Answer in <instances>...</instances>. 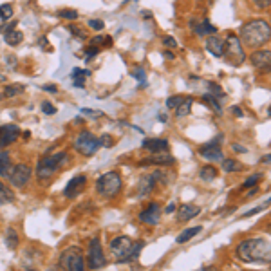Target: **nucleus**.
Returning <instances> with one entry per match:
<instances>
[{
    "label": "nucleus",
    "mask_w": 271,
    "mask_h": 271,
    "mask_svg": "<svg viewBox=\"0 0 271 271\" xmlns=\"http://www.w3.org/2000/svg\"><path fill=\"white\" fill-rule=\"evenodd\" d=\"M237 259L242 262H266L271 259V244L266 239H244L235 248Z\"/></svg>",
    "instance_id": "obj_1"
},
{
    "label": "nucleus",
    "mask_w": 271,
    "mask_h": 271,
    "mask_svg": "<svg viewBox=\"0 0 271 271\" xmlns=\"http://www.w3.org/2000/svg\"><path fill=\"white\" fill-rule=\"evenodd\" d=\"M271 36V27L264 20H251L241 27V38L242 44L248 47H261L264 45Z\"/></svg>",
    "instance_id": "obj_2"
},
{
    "label": "nucleus",
    "mask_w": 271,
    "mask_h": 271,
    "mask_svg": "<svg viewBox=\"0 0 271 271\" xmlns=\"http://www.w3.org/2000/svg\"><path fill=\"white\" fill-rule=\"evenodd\" d=\"M69 163V156L66 152H58V154H53V156L42 157L36 165V177L40 181L49 179L60 170L62 166H66Z\"/></svg>",
    "instance_id": "obj_3"
},
{
    "label": "nucleus",
    "mask_w": 271,
    "mask_h": 271,
    "mask_svg": "<svg viewBox=\"0 0 271 271\" xmlns=\"http://www.w3.org/2000/svg\"><path fill=\"white\" fill-rule=\"evenodd\" d=\"M96 192L100 196L111 199V197H116L121 192V176L118 172H107L100 179L96 181Z\"/></svg>",
    "instance_id": "obj_4"
},
{
    "label": "nucleus",
    "mask_w": 271,
    "mask_h": 271,
    "mask_svg": "<svg viewBox=\"0 0 271 271\" xmlns=\"http://www.w3.org/2000/svg\"><path fill=\"white\" fill-rule=\"evenodd\" d=\"M224 56L228 64L233 67H239L241 64H244V49H242V44L239 40V36L235 35H230L226 38V44H224Z\"/></svg>",
    "instance_id": "obj_5"
},
{
    "label": "nucleus",
    "mask_w": 271,
    "mask_h": 271,
    "mask_svg": "<svg viewBox=\"0 0 271 271\" xmlns=\"http://www.w3.org/2000/svg\"><path fill=\"white\" fill-rule=\"evenodd\" d=\"M60 266L66 271H85V259L78 248H67L60 257Z\"/></svg>",
    "instance_id": "obj_6"
},
{
    "label": "nucleus",
    "mask_w": 271,
    "mask_h": 271,
    "mask_svg": "<svg viewBox=\"0 0 271 271\" xmlns=\"http://www.w3.org/2000/svg\"><path fill=\"white\" fill-rule=\"evenodd\" d=\"M132 239L127 235H120L116 237V239H112L111 241V253L114 255V259L118 262H127V259H129V255H131V250H132Z\"/></svg>",
    "instance_id": "obj_7"
},
{
    "label": "nucleus",
    "mask_w": 271,
    "mask_h": 271,
    "mask_svg": "<svg viewBox=\"0 0 271 271\" xmlns=\"http://www.w3.org/2000/svg\"><path fill=\"white\" fill-rule=\"evenodd\" d=\"M100 146H101L100 139H98L96 136L90 134V132H81L74 141V148L80 152V154H83V156H92V154H96V150H98Z\"/></svg>",
    "instance_id": "obj_8"
},
{
    "label": "nucleus",
    "mask_w": 271,
    "mask_h": 271,
    "mask_svg": "<svg viewBox=\"0 0 271 271\" xmlns=\"http://www.w3.org/2000/svg\"><path fill=\"white\" fill-rule=\"evenodd\" d=\"M89 268L90 270H100L107 264L105 261V253H103V248H101V241L98 237H92L89 242Z\"/></svg>",
    "instance_id": "obj_9"
},
{
    "label": "nucleus",
    "mask_w": 271,
    "mask_h": 271,
    "mask_svg": "<svg viewBox=\"0 0 271 271\" xmlns=\"http://www.w3.org/2000/svg\"><path fill=\"white\" fill-rule=\"evenodd\" d=\"M221 143H222V136L219 134L211 141L201 145L199 154H201L206 161H224V156H222V150H221Z\"/></svg>",
    "instance_id": "obj_10"
},
{
    "label": "nucleus",
    "mask_w": 271,
    "mask_h": 271,
    "mask_svg": "<svg viewBox=\"0 0 271 271\" xmlns=\"http://www.w3.org/2000/svg\"><path fill=\"white\" fill-rule=\"evenodd\" d=\"M31 176H33L31 166L25 165V163H18V165L13 168V172H11L9 181H11V185L15 186V188H24V186L29 183Z\"/></svg>",
    "instance_id": "obj_11"
},
{
    "label": "nucleus",
    "mask_w": 271,
    "mask_h": 271,
    "mask_svg": "<svg viewBox=\"0 0 271 271\" xmlns=\"http://www.w3.org/2000/svg\"><path fill=\"white\" fill-rule=\"evenodd\" d=\"M159 219H161L159 203H150V204L146 206L145 210L139 213V222H143V224L156 226V224H159Z\"/></svg>",
    "instance_id": "obj_12"
},
{
    "label": "nucleus",
    "mask_w": 271,
    "mask_h": 271,
    "mask_svg": "<svg viewBox=\"0 0 271 271\" xmlns=\"http://www.w3.org/2000/svg\"><path fill=\"white\" fill-rule=\"evenodd\" d=\"M85 186H87V177L85 176L72 177V179L67 183L66 190H64V196H66L67 199H74V197H78L80 194H83Z\"/></svg>",
    "instance_id": "obj_13"
},
{
    "label": "nucleus",
    "mask_w": 271,
    "mask_h": 271,
    "mask_svg": "<svg viewBox=\"0 0 271 271\" xmlns=\"http://www.w3.org/2000/svg\"><path fill=\"white\" fill-rule=\"evenodd\" d=\"M176 163L174 156H170L168 152H157V154H152V156L145 157L141 161L139 166H148V165H156V166H170Z\"/></svg>",
    "instance_id": "obj_14"
},
{
    "label": "nucleus",
    "mask_w": 271,
    "mask_h": 271,
    "mask_svg": "<svg viewBox=\"0 0 271 271\" xmlns=\"http://www.w3.org/2000/svg\"><path fill=\"white\" fill-rule=\"evenodd\" d=\"M250 60L257 69L264 70V72H271V51H255Z\"/></svg>",
    "instance_id": "obj_15"
},
{
    "label": "nucleus",
    "mask_w": 271,
    "mask_h": 271,
    "mask_svg": "<svg viewBox=\"0 0 271 271\" xmlns=\"http://www.w3.org/2000/svg\"><path fill=\"white\" fill-rule=\"evenodd\" d=\"M20 136V129L16 125H4L0 127V148L15 143L16 137Z\"/></svg>",
    "instance_id": "obj_16"
},
{
    "label": "nucleus",
    "mask_w": 271,
    "mask_h": 271,
    "mask_svg": "<svg viewBox=\"0 0 271 271\" xmlns=\"http://www.w3.org/2000/svg\"><path fill=\"white\" fill-rule=\"evenodd\" d=\"M141 146H143L145 150L150 152V154H157V152H168V148H170L168 141L159 139V137H156V139H145Z\"/></svg>",
    "instance_id": "obj_17"
},
{
    "label": "nucleus",
    "mask_w": 271,
    "mask_h": 271,
    "mask_svg": "<svg viewBox=\"0 0 271 271\" xmlns=\"http://www.w3.org/2000/svg\"><path fill=\"white\" fill-rule=\"evenodd\" d=\"M206 51H208L210 55L217 56V58L224 56V42H222V38H219V36H210V38L206 40Z\"/></svg>",
    "instance_id": "obj_18"
},
{
    "label": "nucleus",
    "mask_w": 271,
    "mask_h": 271,
    "mask_svg": "<svg viewBox=\"0 0 271 271\" xmlns=\"http://www.w3.org/2000/svg\"><path fill=\"white\" fill-rule=\"evenodd\" d=\"M201 213V208L196 204H183L179 208V213H177V219H179L181 222L185 221H192L194 217H197Z\"/></svg>",
    "instance_id": "obj_19"
},
{
    "label": "nucleus",
    "mask_w": 271,
    "mask_h": 271,
    "mask_svg": "<svg viewBox=\"0 0 271 271\" xmlns=\"http://www.w3.org/2000/svg\"><path fill=\"white\" fill-rule=\"evenodd\" d=\"M154 188H156V179H154V177L152 176L141 177L139 183H137V196L139 197L150 196Z\"/></svg>",
    "instance_id": "obj_20"
},
{
    "label": "nucleus",
    "mask_w": 271,
    "mask_h": 271,
    "mask_svg": "<svg viewBox=\"0 0 271 271\" xmlns=\"http://www.w3.org/2000/svg\"><path fill=\"white\" fill-rule=\"evenodd\" d=\"M13 168H15V165L11 163L9 152L0 150V176L4 177V179H9Z\"/></svg>",
    "instance_id": "obj_21"
},
{
    "label": "nucleus",
    "mask_w": 271,
    "mask_h": 271,
    "mask_svg": "<svg viewBox=\"0 0 271 271\" xmlns=\"http://www.w3.org/2000/svg\"><path fill=\"white\" fill-rule=\"evenodd\" d=\"M90 76V70L87 69H72L70 78H72V85L74 87H83L85 80Z\"/></svg>",
    "instance_id": "obj_22"
},
{
    "label": "nucleus",
    "mask_w": 271,
    "mask_h": 271,
    "mask_svg": "<svg viewBox=\"0 0 271 271\" xmlns=\"http://www.w3.org/2000/svg\"><path fill=\"white\" fill-rule=\"evenodd\" d=\"M4 40L7 45H11V47H15V45H18L22 40H24V35H22L20 31H9V33H4Z\"/></svg>",
    "instance_id": "obj_23"
},
{
    "label": "nucleus",
    "mask_w": 271,
    "mask_h": 271,
    "mask_svg": "<svg viewBox=\"0 0 271 271\" xmlns=\"http://www.w3.org/2000/svg\"><path fill=\"white\" fill-rule=\"evenodd\" d=\"M194 29H196L197 35H213V33H217V27L211 25L208 20H201L199 25H194Z\"/></svg>",
    "instance_id": "obj_24"
},
{
    "label": "nucleus",
    "mask_w": 271,
    "mask_h": 271,
    "mask_svg": "<svg viewBox=\"0 0 271 271\" xmlns=\"http://www.w3.org/2000/svg\"><path fill=\"white\" fill-rule=\"evenodd\" d=\"M11 201H15V194H13V190H11L9 186L0 181V204H5V203Z\"/></svg>",
    "instance_id": "obj_25"
},
{
    "label": "nucleus",
    "mask_w": 271,
    "mask_h": 271,
    "mask_svg": "<svg viewBox=\"0 0 271 271\" xmlns=\"http://www.w3.org/2000/svg\"><path fill=\"white\" fill-rule=\"evenodd\" d=\"M201 230H203L201 226H194V228H188V230H185L179 237H177V244H185V242H188L194 235L201 233Z\"/></svg>",
    "instance_id": "obj_26"
},
{
    "label": "nucleus",
    "mask_w": 271,
    "mask_h": 271,
    "mask_svg": "<svg viewBox=\"0 0 271 271\" xmlns=\"http://www.w3.org/2000/svg\"><path fill=\"white\" fill-rule=\"evenodd\" d=\"M222 170L228 172V174H230V172H242L244 170V165L235 159H224L222 161Z\"/></svg>",
    "instance_id": "obj_27"
},
{
    "label": "nucleus",
    "mask_w": 271,
    "mask_h": 271,
    "mask_svg": "<svg viewBox=\"0 0 271 271\" xmlns=\"http://www.w3.org/2000/svg\"><path fill=\"white\" fill-rule=\"evenodd\" d=\"M5 246L9 250H15L18 246V233H16L13 228H7L5 230Z\"/></svg>",
    "instance_id": "obj_28"
},
{
    "label": "nucleus",
    "mask_w": 271,
    "mask_h": 271,
    "mask_svg": "<svg viewBox=\"0 0 271 271\" xmlns=\"http://www.w3.org/2000/svg\"><path fill=\"white\" fill-rule=\"evenodd\" d=\"M199 177H201L203 181H213L217 177V168L211 165L203 166L201 170H199Z\"/></svg>",
    "instance_id": "obj_29"
},
{
    "label": "nucleus",
    "mask_w": 271,
    "mask_h": 271,
    "mask_svg": "<svg viewBox=\"0 0 271 271\" xmlns=\"http://www.w3.org/2000/svg\"><path fill=\"white\" fill-rule=\"evenodd\" d=\"M203 101H204V103H208L211 111H215L217 114H221V112H222L221 103H219V100H217L215 96H211V94H203Z\"/></svg>",
    "instance_id": "obj_30"
},
{
    "label": "nucleus",
    "mask_w": 271,
    "mask_h": 271,
    "mask_svg": "<svg viewBox=\"0 0 271 271\" xmlns=\"http://www.w3.org/2000/svg\"><path fill=\"white\" fill-rule=\"evenodd\" d=\"M190 111H192V98H186V100L176 109V116L177 118H185V116L190 114Z\"/></svg>",
    "instance_id": "obj_31"
},
{
    "label": "nucleus",
    "mask_w": 271,
    "mask_h": 271,
    "mask_svg": "<svg viewBox=\"0 0 271 271\" xmlns=\"http://www.w3.org/2000/svg\"><path fill=\"white\" fill-rule=\"evenodd\" d=\"M152 177L156 179V183H161V185H168L170 183V179L174 176H172L170 172H163V170H156L154 174H152Z\"/></svg>",
    "instance_id": "obj_32"
},
{
    "label": "nucleus",
    "mask_w": 271,
    "mask_h": 271,
    "mask_svg": "<svg viewBox=\"0 0 271 271\" xmlns=\"http://www.w3.org/2000/svg\"><path fill=\"white\" fill-rule=\"evenodd\" d=\"M13 16V5L11 4H2L0 5V20L7 22Z\"/></svg>",
    "instance_id": "obj_33"
},
{
    "label": "nucleus",
    "mask_w": 271,
    "mask_h": 271,
    "mask_svg": "<svg viewBox=\"0 0 271 271\" xmlns=\"http://www.w3.org/2000/svg\"><path fill=\"white\" fill-rule=\"evenodd\" d=\"M143 246H145V244H143V242H134V244H132V250H131V255H129V259H127V262H134L136 259H137V257H139V253H141V250H143Z\"/></svg>",
    "instance_id": "obj_34"
},
{
    "label": "nucleus",
    "mask_w": 271,
    "mask_h": 271,
    "mask_svg": "<svg viewBox=\"0 0 271 271\" xmlns=\"http://www.w3.org/2000/svg\"><path fill=\"white\" fill-rule=\"evenodd\" d=\"M22 90H24V87H22V85H7L4 89V96H5V98H13V96L20 94Z\"/></svg>",
    "instance_id": "obj_35"
},
{
    "label": "nucleus",
    "mask_w": 271,
    "mask_h": 271,
    "mask_svg": "<svg viewBox=\"0 0 271 271\" xmlns=\"http://www.w3.org/2000/svg\"><path fill=\"white\" fill-rule=\"evenodd\" d=\"M185 100L186 98H183V96H170V98L166 100V107H168V109H177Z\"/></svg>",
    "instance_id": "obj_36"
},
{
    "label": "nucleus",
    "mask_w": 271,
    "mask_h": 271,
    "mask_svg": "<svg viewBox=\"0 0 271 271\" xmlns=\"http://www.w3.org/2000/svg\"><path fill=\"white\" fill-rule=\"evenodd\" d=\"M58 16H60V18H67V20H76V18H78V11H74V9H60V11H58Z\"/></svg>",
    "instance_id": "obj_37"
},
{
    "label": "nucleus",
    "mask_w": 271,
    "mask_h": 271,
    "mask_svg": "<svg viewBox=\"0 0 271 271\" xmlns=\"http://www.w3.org/2000/svg\"><path fill=\"white\" fill-rule=\"evenodd\" d=\"M261 179H262V174H253V176L248 177V179L244 181V185H242V188H244V190H246V188H251V186H255Z\"/></svg>",
    "instance_id": "obj_38"
},
{
    "label": "nucleus",
    "mask_w": 271,
    "mask_h": 271,
    "mask_svg": "<svg viewBox=\"0 0 271 271\" xmlns=\"http://www.w3.org/2000/svg\"><path fill=\"white\" fill-rule=\"evenodd\" d=\"M69 31L76 36V38H80V40H85L87 38V33L81 29V27H78V25H69Z\"/></svg>",
    "instance_id": "obj_39"
},
{
    "label": "nucleus",
    "mask_w": 271,
    "mask_h": 271,
    "mask_svg": "<svg viewBox=\"0 0 271 271\" xmlns=\"http://www.w3.org/2000/svg\"><path fill=\"white\" fill-rule=\"evenodd\" d=\"M40 109H42V112L47 116L56 114V107H53V103H49V101H44V103L40 105Z\"/></svg>",
    "instance_id": "obj_40"
},
{
    "label": "nucleus",
    "mask_w": 271,
    "mask_h": 271,
    "mask_svg": "<svg viewBox=\"0 0 271 271\" xmlns=\"http://www.w3.org/2000/svg\"><path fill=\"white\" fill-rule=\"evenodd\" d=\"M98 139H100V145L101 146H107V148H109V146H112V143H114V141H112V137L109 134H103L101 137H98Z\"/></svg>",
    "instance_id": "obj_41"
},
{
    "label": "nucleus",
    "mask_w": 271,
    "mask_h": 271,
    "mask_svg": "<svg viewBox=\"0 0 271 271\" xmlns=\"http://www.w3.org/2000/svg\"><path fill=\"white\" fill-rule=\"evenodd\" d=\"M98 53H100V47H96V45H90L89 49L85 51V60H90V58H92V56H96Z\"/></svg>",
    "instance_id": "obj_42"
},
{
    "label": "nucleus",
    "mask_w": 271,
    "mask_h": 271,
    "mask_svg": "<svg viewBox=\"0 0 271 271\" xmlns=\"http://www.w3.org/2000/svg\"><path fill=\"white\" fill-rule=\"evenodd\" d=\"M270 204V203H264V204H261V206H257V208H253L251 211H248V213H244V217H251V215H255V213H259V211H264L266 210V206Z\"/></svg>",
    "instance_id": "obj_43"
},
{
    "label": "nucleus",
    "mask_w": 271,
    "mask_h": 271,
    "mask_svg": "<svg viewBox=\"0 0 271 271\" xmlns=\"http://www.w3.org/2000/svg\"><path fill=\"white\" fill-rule=\"evenodd\" d=\"M134 76L137 78V80H139V87H143L146 83V81H145V70H143V69L134 70Z\"/></svg>",
    "instance_id": "obj_44"
},
{
    "label": "nucleus",
    "mask_w": 271,
    "mask_h": 271,
    "mask_svg": "<svg viewBox=\"0 0 271 271\" xmlns=\"http://www.w3.org/2000/svg\"><path fill=\"white\" fill-rule=\"evenodd\" d=\"M89 27H92L94 31H101L103 27H105V24H103L101 20H96L94 18V20H89Z\"/></svg>",
    "instance_id": "obj_45"
},
{
    "label": "nucleus",
    "mask_w": 271,
    "mask_h": 271,
    "mask_svg": "<svg viewBox=\"0 0 271 271\" xmlns=\"http://www.w3.org/2000/svg\"><path fill=\"white\" fill-rule=\"evenodd\" d=\"M163 44H165V47H172V49H174L177 45V42L174 40L172 36H166V38H163Z\"/></svg>",
    "instance_id": "obj_46"
},
{
    "label": "nucleus",
    "mask_w": 271,
    "mask_h": 271,
    "mask_svg": "<svg viewBox=\"0 0 271 271\" xmlns=\"http://www.w3.org/2000/svg\"><path fill=\"white\" fill-rule=\"evenodd\" d=\"M253 4H255V7H268V5H271V0H251Z\"/></svg>",
    "instance_id": "obj_47"
},
{
    "label": "nucleus",
    "mask_w": 271,
    "mask_h": 271,
    "mask_svg": "<svg viewBox=\"0 0 271 271\" xmlns=\"http://www.w3.org/2000/svg\"><path fill=\"white\" fill-rule=\"evenodd\" d=\"M81 114H85V116H103V112H101V111H89V109H83V111H81Z\"/></svg>",
    "instance_id": "obj_48"
},
{
    "label": "nucleus",
    "mask_w": 271,
    "mask_h": 271,
    "mask_svg": "<svg viewBox=\"0 0 271 271\" xmlns=\"http://www.w3.org/2000/svg\"><path fill=\"white\" fill-rule=\"evenodd\" d=\"M233 148H235V152H239V154H244V152H248V148L246 146H242V145H233Z\"/></svg>",
    "instance_id": "obj_49"
},
{
    "label": "nucleus",
    "mask_w": 271,
    "mask_h": 271,
    "mask_svg": "<svg viewBox=\"0 0 271 271\" xmlns=\"http://www.w3.org/2000/svg\"><path fill=\"white\" fill-rule=\"evenodd\" d=\"M44 90H47V92H51V94H55V92H58V89H56L55 85H44Z\"/></svg>",
    "instance_id": "obj_50"
},
{
    "label": "nucleus",
    "mask_w": 271,
    "mask_h": 271,
    "mask_svg": "<svg viewBox=\"0 0 271 271\" xmlns=\"http://www.w3.org/2000/svg\"><path fill=\"white\" fill-rule=\"evenodd\" d=\"M16 24H18V22H11V24L9 25H7V27H5V29H4V33H9V31H13V29H15V27H16Z\"/></svg>",
    "instance_id": "obj_51"
},
{
    "label": "nucleus",
    "mask_w": 271,
    "mask_h": 271,
    "mask_svg": "<svg viewBox=\"0 0 271 271\" xmlns=\"http://www.w3.org/2000/svg\"><path fill=\"white\" fill-rule=\"evenodd\" d=\"M176 208H177V206H176V203H170V204H168V206H166V213H172V211H174V210H176Z\"/></svg>",
    "instance_id": "obj_52"
},
{
    "label": "nucleus",
    "mask_w": 271,
    "mask_h": 271,
    "mask_svg": "<svg viewBox=\"0 0 271 271\" xmlns=\"http://www.w3.org/2000/svg\"><path fill=\"white\" fill-rule=\"evenodd\" d=\"M196 271H217V268L215 266H204V268H199V270H196Z\"/></svg>",
    "instance_id": "obj_53"
},
{
    "label": "nucleus",
    "mask_w": 271,
    "mask_h": 271,
    "mask_svg": "<svg viewBox=\"0 0 271 271\" xmlns=\"http://www.w3.org/2000/svg\"><path fill=\"white\" fill-rule=\"evenodd\" d=\"M233 112H235V116H242V111L239 107H233Z\"/></svg>",
    "instance_id": "obj_54"
},
{
    "label": "nucleus",
    "mask_w": 271,
    "mask_h": 271,
    "mask_svg": "<svg viewBox=\"0 0 271 271\" xmlns=\"http://www.w3.org/2000/svg\"><path fill=\"white\" fill-rule=\"evenodd\" d=\"M165 58H168V60H172V58H174V55H172L170 51H165Z\"/></svg>",
    "instance_id": "obj_55"
},
{
    "label": "nucleus",
    "mask_w": 271,
    "mask_h": 271,
    "mask_svg": "<svg viewBox=\"0 0 271 271\" xmlns=\"http://www.w3.org/2000/svg\"><path fill=\"white\" fill-rule=\"evenodd\" d=\"M159 120H161V123H165V121L168 120V116H166V114H159Z\"/></svg>",
    "instance_id": "obj_56"
},
{
    "label": "nucleus",
    "mask_w": 271,
    "mask_h": 271,
    "mask_svg": "<svg viewBox=\"0 0 271 271\" xmlns=\"http://www.w3.org/2000/svg\"><path fill=\"white\" fill-rule=\"evenodd\" d=\"M262 161H264V163H271V154H270V156H264V157H262Z\"/></svg>",
    "instance_id": "obj_57"
},
{
    "label": "nucleus",
    "mask_w": 271,
    "mask_h": 271,
    "mask_svg": "<svg viewBox=\"0 0 271 271\" xmlns=\"http://www.w3.org/2000/svg\"><path fill=\"white\" fill-rule=\"evenodd\" d=\"M5 80V76H4V72H0V83H2V81Z\"/></svg>",
    "instance_id": "obj_58"
},
{
    "label": "nucleus",
    "mask_w": 271,
    "mask_h": 271,
    "mask_svg": "<svg viewBox=\"0 0 271 271\" xmlns=\"http://www.w3.org/2000/svg\"><path fill=\"white\" fill-rule=\"evenodd\" d=\"M51 271H60V270H58V268H53V270H51Z\"/></svg>",
    "instance_id": "obj_59"
},
{
    "label": "nucleus",
    "mask_w": 271,
    "mask_h": 271,
    "mask_svg": "<svg viewBox=\"0 0 271 271\" xmlns=\"http://www.w3.org/2000/svg\"><path fill=\"white\" fill-rule=\"evenodd\" d=\"M268 114H270V118H271V109H270V111H268Z\"/></svg>",
    "instance_id": "obj_60"
}]
</instances>
